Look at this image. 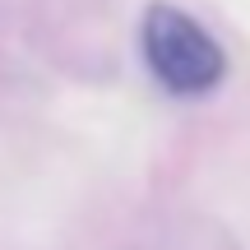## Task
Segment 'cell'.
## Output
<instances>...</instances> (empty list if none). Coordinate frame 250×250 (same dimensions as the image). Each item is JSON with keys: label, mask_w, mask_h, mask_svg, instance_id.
Instances as JSON below:
<instances>
[{"label": "cell", "mask_w": 250, "mask_h": 250, "mask_svg": "<svg viewBox=\"0 0 250 250\" xmlns=\"http://www.w3.org/2000/svg\"><path fill=\"white\" fill-rule=\"evenodd\" d=\"M139 51L148 74L176 98H204L223 83L227 56L199 19L176 5H148L139 23Z\"/></svg>", "instance_id": "6da1fadb"}]
</instances>
